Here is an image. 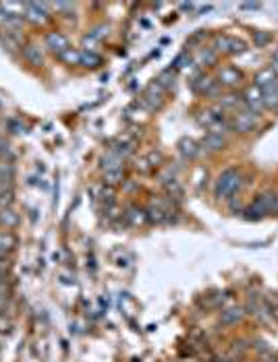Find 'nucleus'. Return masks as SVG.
<instances>
[{
    "label": "nucleus",
    "mask_w": 278,
    "mask_h": 362,
    "mask_svg": "<svg viewBox=\"0 0 278 362\" xmlns=\"http://www.w3.org/2000/svg\"><path fill=\"white\" fill-rule=\"evenodd\" d=\"M241 187V174L237 168H226L218 180H216V185H214V195L218 199H229L237 193V189Z\"/></svg>",
    "instance_id": "f257e3e1"
},
{
    "label": "nucleus",
    "mask_w": 278,
    "mask_h": 362,
    "mask_svg": "<svg viewBox=\"0 0 278 362\" xmlns=\"http://www.w3.org/2000/svg\"><path fill=\"white\" fill-rule=\"evenodd\" d=\"M199 124L208 128V133H216V135H224V131L229 128V118L224 116L222 108H212V110H204L197 116Z\"/></svg>",
    "instance_id": "f03ea898"
},
{
    "label": "nucleus",
    "mask_w": 278,
    "mask_h": 362,
    "mask_svg": "<svg viewBox=\"0 0 278 362\" xmlns=\"http://www.w3.org/2000/svg\"><path fill=\"white\" fill-rule=\"evenodd\" d=\"M274 201H276L274 193H264V195H260L251 201V205L243 213H245L247 220H262V218H266L268 213L274 211Z\"/></svg>",
    "instance_id": "7ed1b4c3"
},
{
    "label": "nucleus",
    "mask_w": 278,
    "mask_h": 362,
    "mask_svg": "<svg viewBox=\"0 0 278 362\" xmlns=\"http://www.w3.org/2000/svg\"><path fill=\"white\" fill-rule=\"evenodd\" d=\"M258 126V114L249 112V110H237L233 114V118L229 120V128H233L235 133L247 135Z\"/></svg>",
    "instance_id": "20e7f679"
},
{
    "label": "nucleus",
    "mask_w": 278,
    "mask_h": 362,
    "mask_svg": "<svg viewBox=\"0 0 278 362\" xmlns=\"http://www.w3.org/2000/svg\"><path fill=\"white\" fill-rule=\"evenodd\" d=\"M245 48V42L233 35H218L214 40V52H222V54H241Z\"/></svg>",
    "instance_id": "39448f33"
},
{
    "label": "nucleus",
    "mask_w": 278,
    "mask_h": 362,
    "mask_svg": "<svg viewBox=\"0 0 278 362\" xmlns=\"http://www.w3.org/2000/svg\"><path fill=\"white\" fill-rule=\"evenodd\" d=\"M191 87H193V91L206 95V97H214V95H218V91H220L218 81L210 79V77H206V75H197L195 79L191 81Z\"/></svg>",
    "instance_id": "423d86ee"
},
{
    "label": "nucleus",
    "mask_w": 278,
    "mask_h": 362,
    "mask_svg": "<svg viewBox=\"0 0 278 362\" xmlns=\"http://www.w3.org/2000/svg\"><path fill=\"white\" fill-rule=\"evenodd\" d=\"M243 103L247 106L249 112L260 114L264 110V93H262V89H258L256 85L247 87L245 93H243Z\"/></svg>",
    "instance_id": "0eeeda50"
},
{
    "label": "nucleus",
    "mask_w": 278,
    "mask_h": 362,
    "mask_svg": "<svg viewBox=\"0 0 278 362\" xmlns=\"http://www.w3.org/2000/svg\"><path fill=\"white\" fill-rule=\"evenodd\" d=\"M243 81V73L237 66H222L218 70V85L220 87H237Z\"/></svg>",
    "instance_id": "6e6552de"
},
{
    "label": "nucleus",
    "mask_w": 278,
    "mask_h": 362,
    "mask_svg": "<svg viewBox=\"0 0 278 362\" xmlns=\"http://www.w3.org/2000/svg\"><path fill=\"white\" fill-rule=\"evenodd\" d=\"M256 83V87L258 89H262V93H266V91H272V89H278V75L268 66V68H264V70H260L258 75H256V79H254Z\"/></svg>",
    "instance_id": "1a4fd4ad"
},
{
    "label": "nucleus",
    "mask_w": 278,
    "mask_h": 362,
    "mask_svg": "<svg viewBox=\"0 0 278 362\" xmlns=\"http://www.w3.org/2000/svg\"><path fill=\"white\" fill-rule=\"evenodd\" d=\"M46 46H48V50H52L54 54H63L65 50H69V40H67V35H63L58 31H50L46 35Z\"/></svg>",
    "instance_id": "9d476101"
},
{
    "label": "nucleus",
    "mask_w": 278,
    "mask_h": 362,
    "mask_svg": "<svg viewBox=\"0 0 278 362\" xmlns=\"http://www.w3.org/2000/svg\"><path fill=\"white\" fill-rule=\"evenodd\" d=\"M179 153L183 155L185 160H195L197 155L201 153V145L191 137H183L179 141Z\"/></svg>",
    "instance_id": "9b49d317"
},
{
    "label": "nucleus",
    "mask_w": 278,
    "mask_h": 362,
    "mask_svg": "<svg viewBox=\"0 0 278 362\" xmlns=\"http://www.w3.org/2000/svg\"><path fill=\"white\" fill-rule=\"evenodd\" d=\"M201 151H208V153H214V151H220L224 149L226 145V139L224 135H216V133H208L204 139H201Z\"/></svg>",
    "instance_id": "f8f14e48"
},
{
    "label": "nucleus",
    "mask_w": 278,
    "mask_h": 362,
    "mask_svg": "<svg viewBox=\"0 0 278 362\" xmlns=\"http://www.w3.org/2000/svg\"><path fill=\"white\" fill-rule=\"evenodd\" d=\"M23 58L27 60L32 66H36V68L44 64V54H42L40 46H36V44H27V46H23Z\"/></svg>",
    "instance_id": "ddd939ff"
},
{
    "label": "nucleus",
    "mask_w": 278,
    "mask_h": 362,
    "mask_svg": "<svg viewBox=\"0 0 278 362\" xmlns=\"http://www.w3.org/2000/svg\"><path fill=\"white\" fill-rule=\"evenodd\" d=\"M48 9V5H32V3H27V5H23V17L25 19H29L32 23H42V21H46V15H44V11Z\"/></svg>",
    "instance_id": "4468645a"
},
{
    "label": "nucleus",
    "mask_w": 278,
    "mask_h": 362,
    "mask_svg": "<svg viewBox=\"0 0 278 362\" xmlns=\"http://www.w3.org/2000/svg\"><path fill=\"white\" fill-rule=\"evenodd\" d=\"M245 315V308H239V306H231V308H226L222 310V315H220V323L222 325H235L243 319Z\"/></svg>",
    "instance_id": "2eb2a0df"
},
{
    "label": "nucleus",
    "mask_w": 278,
    "mask_h": 362,
    "mask_svg": "<svg viewBox=\"0 0 278 362\" xmlns=\"http://www.w3.org/2000/svg\"><path fill=\"white\" fill-rule=\"evenodd\" d=\"M17 224H19V215L15 213L13 207H0V226H5L7 230H11Z\"/></svg>",
    "instance_id": "dca6fc26"
},
{
    "label": "nucleus",
    "mask_w": 278,
    "mask_h": 362,
    "mask_svg": "<svg viewBox=\"0 0 278 362\" xmlns=\"http://www.w3.org/2000/svg\"><path fill=\"white\" fill-rule=\"evenodd\" d=\"M15 246H17V238H15L13 232H9V230L0 232V255L11 252Z\"/></svg>",
    "instance_id": "f3484780"
},
{
    "label": "nucleus",
    "mask_w": 278,
    "mask_h": 362,
    "mask_svg": "<svg viewBox=\"0 0 278 362\" xmlns=\"http://www.w3.org/2000/svg\"><path fill=\"white\" fill-rule=\"evenodd\" d=\"M160 164H162V153H160V151H149L145 158L141 160V166H137V168L149 170V168H156V166H160Z\"/></svg>",
    "instance_id": "a211bd4d"
},
{
    "label": "nucleus",
    "mask_w": 278,
    "mask_h": 362,
    "mask_svg": "<svg viewBox=\"0 0 278 362\" xmlns=\"http://www.w3.org/2000/svg\"><path fill=\"white\" fill-rule=\"evenodd\" d=\"M0 42H3V46H5V50H9V52H15V50H19V38L15 35V31H7V33H3L0 35Z\"/></svg>",
    "instance_id": "6ab92c4d"
},
{
    "label": "nucleus",
    "mask_w": 278,
    "mask_h": 362,
    "mask_svg": "<svg viewBox=\"0 0 278 362\" xmlns=\"http://www.w3.org/2000/svg\"><path fill=\"white\" fill-rule=\"evenodd\" d=\"M58 58H60L65 64H79V62H81V52L69 48V50L63 52V54H58Z\"/></svg>",
    "instance_id": "aec40b11"
},
{
    "label": "nucleus",
    "mask_w": 278,
    "mask_h": 362,
    "mask_svg": "<svg viewBox=\"0 0 278 362\" xmlns=\"http://www.w3.org/2000/svg\"><path fill=\"white\" fill-rule=\"evenodd\" d=\"M100 62H102V58H100L96 52H89V50H85V52H81V62L79 64H83V66H98Z\"/></svg>",
    "instance_id": "412c9836"
},
{
    "label": "nucleus",
    "mask_w": 278,
    "mask_h": 362,
    "mask_svg": "<svg viewBox=\"0 0 278 362\" xmlns=\"http://www.w3.org/2000/svg\"><path fill=\"white\" fill-rule=\"evenodd\" d=\"M264 108L278 110V89H272V91L264 93Z\"/></svg>",
    "instance_id": "4be33fe9"
},
{
    "label": "nucleus",
    "mask_w": 278,
    "mask_h": 362,
    "mask_svg": "<svg viewBox=\"0 0 278 362\" xmlns=\"http://www.w3.org/2000/svg\"><path fill=\"white\" fill-rule=\"evenodd\" d=\"M127 218H129V222H131L133 226H139V224H143V222L147 220V215H145L143 211H137V209H131V211L127 213Z\"/></svg>",
    "instance_id": "5701e85b"
},
{
    "label": "nucleus",
    "mask_w": 278,
    "mask_h": 362,
    "mask_svg": "<svg viewBox=\"0 0 278 362\" xmlns=\"http://www.w3.org/2000/svg\"><path fill=\"white\" fill-rule=\"evenodd\" d=\"M120 180H122V168L106 172V183L108 185H116V183H120Z\"/></svg>",
    "instance_id": "b1692460"
},
{
    "label": "nucleus",
    "mask_w": 278,
    "mask_h": 362,
    "mask_svg": "<svg viewBox=\"0 0 278 362\" xmlns=\"http://www.w3.org/2000/svg\"><path fill=\"white\" fill-rule=\"evenodd\" d=\"M270 68H272V70L278 75V48L274 50V54H272V66H270Z\"/></svg>",
    "instance_id": "393cba45"
},
{
    "label": "nucleus",
    "mask_w": 278,
    "mask_h": 362,
    "mask_svg": "<svg viewBox=\"0 0 278 362\" xmlns=\"http://www.w3.org/2000/svg\"><path fill=\"white\" fill-rule=\"evenodd\" d=\"M241 352H245V344L243 342H235L233 344V354H241Z\"/></svg>",
    "instance_id": "a878e982"
},
{
    "label": "nucleus",
    "mask_w": 278,
    "mask_h": 362,
    "mask_svg": "<svg viewBox=\"0 0 278 362\" xmlns=\"http://www.w3.org/2000/svg\"><path fill=\"white\" fill-rule=\"evenodd\" d=\"M241 9H245V11H256V9H260V5H258V3H245V5H241Z\"/></svg>",
    "instance_id": "bb28decb"
},
{
    "label": "nucleus",
    "mask_w": 278,
    "mask_h": 362,
    "mask_svg": "<svg viewBox=\"0 0 278 362\" xmlns=\"http://www.w3.org/2000/svg\"><path fill=\"white\" fill-rule=\"evenodd\" d=\"M270 40V35L268 33H258V44H266Z\"/></svg>",
    "instance_id": "cd10ccee"
},
{
    "label": "nucleus",
    "mask_w": 278,
    "mask_h": 362,
    "mask_svg": "<svg viewBox=\"0 0 278 362\" xmlns=\"http://www.w3.org/2000/svg\"><path fill=\"white\" fill-rule=\"evenodd\" d=\"M274 213H278V195H276V201H274Z\"/></svg>",
    "instance_id": "c85d7f7f"
}]
</instances>
